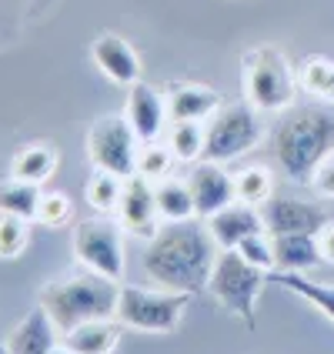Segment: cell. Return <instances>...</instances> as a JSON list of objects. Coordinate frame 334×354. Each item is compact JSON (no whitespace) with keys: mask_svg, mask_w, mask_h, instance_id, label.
<instances>
[{"mask_svg":"<svg viewBox=\"0 0 334 354\" xmlns=\"http://www.w3.org/2000/svg\"><path fill=\"white\" fill-rule=\"evenodd\" d=\"M217 254H221V248L211 237V231L201 227L191 217V221L164 224L147 241L140 264H144L147 277L158 281L160 288L180 291V295H201V291H207Z\"/></svg>","mask_w":334,"mask_h":354,"instance_id":"6da1fadb","label":"cell"},{"mask_svg":"<svg viewBox=\"0 0 334 354\" xmlns=\"http://www.w3.org/2000/svg\"><path fill=\"white\" fill-rule=\"evenodd\" d=\"M275 158L288 180L311 184L321 160L334 151V111L301 107L275 127Z\"/></svg>","mask_w":334,"mask_h":354,"instance_id":"7a4b0ae2","label":"cell"},{"mask_svg":"<svg viewBox=\"0 0 334 354\" xmlns=\"http://www.w3.org/2000/svg\"><path fill=\"white\" fill-rule=\"evenodd\" d=\"M120 281L104 277L98 271L74 274L64 281H50L40 288V308L50 315L60 335L74 331L87 321H107L118 317Z\"/></svg>","mask_w":334,"mask_h":354,"instance_id":"3957f363","label":"cell"},{"mask_svg":"<svg viewBox=\"0 0 334 354\" xmlns=\"http://www.w3.org/2000/svg\"><path fill=\"white\" fill-rule=\"evenodd\" d=\"M244 97L257 114H281L295 104L297 74L277 47H254L241 57Z\"/></svg>","mask_w":334,"mask_h":354,"instance_id":"277c9868","label":"cell"},{"mask_svg":"<svg viewBox=\"0 0 334 354\" xmlns=\"http://www.w3.org/2000/svg\"><path fill=\"white\" fill-rule=\"evenodd\" d=\"M268 281H271V271L254 268L241 251H221L214 261V271H211V281H207V295L224 311L237 315L248 328H254L257 297Z\"/></svg>","mask_w":334,"mask_h":354,"instance_id":"5b68a950","label":"cell"},{"mask_svg":"<svg viewBox=\"0 0 334 354\" xmlns=\"http://www.w3.org/2000/svg\"><path fill=\"white\" fill-rule=\"evenodd\" d=\"M191 295L180 291H147V288H134L124 284L120 288V304H118V321L120 328L131 331H147V335H167L180 324V317L187 311Z\"/></svg>","mask_w":334,"mask_h":354,"instance_id":"8992f818","label":"cell"},{"mask_svg":"<svg viewBox=\"0 0 334 354\" xmlns=\"http://www.w3.org/2000/svg\"><path fill=\"white\" fill-rule=\"evenodd\" d=\"M261 120L251 104H231V107H217L207 127H204V154L201 160H214V164H228V160L248 154L251 147L261 144Z\"/></svg>","mask_w":334,"mask_h":354,"instance_id":"52a82bcc","label":"cell"},{"mask_svg":"<svg viewBox=\"0 0 334 354\" xmlns=\"http://www.w3.org/2000/svg\"><path fill=\"white\" fill-rule=\"evenodd\" d=\"M140 140L131 127L127 118H100L91 124L87 131V160L98 167V171H111L118 177H134L138 174V147Z\"/></svg>","mask_w":334,"mask_h":354,"instance_id":"ba28073f","label":"cell"},{"mask_svg":"<svg viewBox=\"0 0 334 354\" xmlns=\"http://www.w3.org/2000/svg\"><path fill=\"white\" fill-rule=\"evenodd\" d=\"M120 221L107 214L87 217L74 227V254L87 271H98L104 277H124V241H120Z\"/></svg>","mask_w":334,"mask_h":354,"instance_id":"9c48e42d","label":"cell"},{"mask_svg":"<svg viewBox=\"0 0 334 354\" xmlns=\"http://www.w3.org/2000/svg\"><path fill=\"white\" fill-rule=\"evenodd\" d=\"M264 217V231L271 237L277 234H317L328 217L315 201H301V197H268L261 204Z\"/></svg>","mask_w":334,"mask_h":354,"instance_id":"30bf717a","label":"cell"},{"mask_svg":"<svg viewBox=\"0 0 334 354\" xmlns=\"http://www.w3.org/2000/svg\"><path fill=\"white\" fill-rule=\"evenodd\" d=\"M118 217H120V227H124V231H131V234H138V237H147V241L160 231L158 197H154V184H151L147 177L134 174L124 180Z\"/></svg>","mask_w":334,"mask_h":354,"instance_id":"8fae6325","label":"cell"},{"mask_svg":"<svg viewBox=\"0 0 334 354\" xmlns=\"http://www.w3.org/2000/svg\"><path fill=\"white\" fill-rule=\"evenodd\" d=\"M187 187H191V194H194L197 217H214L217 211H224L228 204L237 201L234 177L228 174V171H221L214 160H201L194 171H191Z\"/></svg>","mask_w":334,"mask_h":354,"instance_id":"7c38bea8","label":"cell"},{"mask_svg":"<svg viewBox=\"0 0 334 354\" xmlns=\"http://www.w3.org/2000/svg\"><path fill=\"white\" fill-rule=\"evenodd\" d=\"M124 118L131 120L140 144H158V138L164 134V124H167V97L160 94L158 87L138 80L131 87V94H127Z\"/></svg>","mask_w":334,"mask_h":354,"instance_id":"4fadbf2b","label":"cell"},{"mask_svg":"<svg viewBox=\"0 0 334 354\" xmlns=\"http://www.w3.org/2000/svg\"><path fill=\"white\" fill-rule=\"evenodd\" d=\"M207 231H211V237L217 241L221 251H234L241 241H248V237H254V234H268L261 207L244 204V201H234L224 211H217L214 217H207Z\"/></svg>","mask_w":334,"mask_h":354,"instance_id":"5bb4252c","label":"cell"},{"mask_svg":"<svg viewBox=\"0 0 334 354\" xmlns=\"http://www.w3.org/2000/svg\"><path fill=\"white\" fill-rule=\"evenodd\" d=\"M91 57L100 67L104 77H111L114 84H124V87H134L140 80V57L138 50L127 44L118 34H100L94 44H91Z\"/></svg>","mask_w":334,"mask_h":354,"instance_id":"9a60e30c","label":"cell"},{"mask_svg":"<svg viewBox=\"0 0 334 354\" xmlns=\"http://www.w3.org/2000/svg\"><path fill=\"white\" fill-rule=\"evenodd\" d=\"M7 348H10V354H50L54 348H60V331H57V324L50 321V315L37 304L10 331Z\"/></svg>","mask_w":334,"mask_h":354,"instance_id":"2e32d148","label":"cell"},{"mask_svg":"<svg viewBox=\"0 0 334 354\" xmlns=\"http://www.w3.org/2000/svg\"><path fill=\"white\" fill-rule=\"evenodd\" d=\"M120 337V321L107 317V321H87L74 331L60 335V348H67L71 354H111L118 348Z\"/></svg>","mask_w":334,"mask_h":354,"instance_id":"e0dca14e","label":"cell"},{"mask_svg":"<svg viewBox=\"0 0 334 354\" xmlns=\"http://www.w3.org/2000/svg\"><path fill=\"white\" fill-rule=\"evenodd\" d=\"M275 244V271H311L324 257L317 248V234H277L271 237Z\"/></svg>","mask_w":334,"mask_h":354,"instance_id":"ac0fdd59","label":"cell"},{"mask_svg":"<svg viewBox=\"0 0 334 354\" xmlns=\"http://www.w3.org/2000/svg\"><path fill=\"white\" fill-rule=\"evenodd\" d=\"M217 107H221V97L204 84H177L167 94V114L174 120H204Z\"/></svg>","mask_w":334,"mask_h":354,"instance_id":"d6986e66","label":"cell"},{"mask_svg":"<svg viewBox=\"0 0 334 354\" xmlns=\"http://www.w3.org/2000/svg\"><path fill=\"white\" fill-rule=\"evenodd\" d=\"M14 177L20 180H30V184H47L50 174L57 171V151L47 144V140H34L27 147H20L14 154V164H10Z\"/></svg>","mask_w":334,"mask_h":354,"instance_id":"ffe728a7","label":"cell"},{"mask_svg":"<svg viewBox=\"0 0 334 354\" xmlns=\"http://www.w3.org/2000/svg\"><path fill=\"white\" fill-rule=\"evenodd\" d=\"M271 281L288 288L291 295H297L301 301H308L315 311L328 317L334 324V288L331 284H321V281H311V277L297 274V271H271Z\"/></svg>","mask_w":334,"mask_h":354,"instance_id":"44dd1931","label":"cell"},{"mask_svg":"<svg viewBox=\"0 0 334 354\" xmlns=\"http://www.w3.org/2000/svg\"><path fill=\"white\" fill-rule=\"evenodd\" d=\"M154 197H158V214L164 224H177V221H191V217H197L191 187L180 184V180H174V177L158 180V184H154Z\"/></svg>","mask_w":334,"mask_h":354,"instance_id":"7402d4cb","label":"cell"},{"mask_svg":"<svg viewBox=\"0 0 334 354\" xmlns=\"http://www.w3.org/2000/svg\"><path fill=\"white\" fill-rule=\"evenodd\" d=\"M40 197H44L40 194V184L20 180V177L0 180V214H14V217H24V221H37Z\"/></svg>","mask_w":334,"mask_h":354,"instance_id":"603a6c76","label":"cell"},{"mask_svg":"<svg viewBox=\"0 0 334 354\" xmlns=\"http://www.w3.org/2000/svg\"><path fill=\"white\" fill-rule=\"evenodd\" d=\"M301 87L317 100L334 104V60L331 57H304L297 67Z\"/></svg>","mask_w":334,"mask_h":354,"instance_id":"cb8c5ba5","label":"cell"},{"mask_svg":"<svg viewBox=\"0 0 334 354\" xmlns=\"http://www.w3.org/2000/svg\"><path fill=\"white\" fill-rule=\"evenodd\" d=\"M120 191H124V177L111 174V171H94V177L84 187V197L94 207V214H118Z\"/></svg>","mask_w":334,"mask_h":354,"instance_id":"d4e9b609","label":"cell"},{"mask_svg":"<svg viewBox=\"0 0 334 354\" xmlns=\"http://www.w3.org/2000/svg\"><path fill=\"white\" fill-rule=\"evenodd\" d=\"M167 147L184 164L201 160V154H204V127H201V120H174V127L167 134Z\"/></svg>","mask_w":334,"mask_h":354,"instance_id":"484cf974","label":"cell"},{"mask_svg":"<svg viewBox=\"0 0 334 354\" xmlns=\"http://www.w3.org/2000/svg\"><path fill=\"white\" fill-rule=\"evenodd\" d=\"M234 191H237V201L261 207L271 197V191H275V177H271L268 167H244L234 177Z\"/></svg>","mask_w":334,"mask_h":354,"instance_id":"4316f807","label":"cell"},{"mask_svg":"<svg viewBox=\"0 0 334 354\" xmlns=\"http://www.w3.org/2000/svg\"><path fill=\"white\" fill-rule=\"evenodd\" d=\"M30 244V221L14 214H0V257L3 261H14L27 251Z\"/></svg>","mask_w":334,"mask_h":354,"instance_id":"83f0119b","label":"cell"},{"mask_svg":"<svg viewBox=\"0 0 334 354\" xmlns=\"http://www.w3.org/2000/svg\"><path fill=\"white\" fill-rule=\"evenodd\" d=\"M174 154H171V147H160V144H144L138 154V174L147 177L151 184L154 180H164V177L171 174V164H174Z\"/></svg>","mask_w":334,"mask_h":354,"instance_id":"f1b7e54d","label":"cell"},{"mask_svg":"<svg viewBox=\"0 0 334 354\" xmlns=\"http://www.w3.org/2000/svg\"><path fill=\"white\" fill-rule=\"evenodd\" d=\"M74 217V204H71V197L57 194V191H50V194L40 197V207H37V221L44 227H60V224H67Z\"/></svg>","mask_w":334,"mask_h":354,"instance_id":"f546056e","label":"cell"},{"mask_svg":"<svg viewBox=\"0 0 334 354\" xmlns=\"http://www.w3.org/2000/svg\"><path fill=\"white\" fill-rule=\"evenodd\" d=\"M234 251H241V254L248 257L254 268H261V271H275V244H271V237L268 234L248 237V241L237 244Z\"/></svg>","mask_w":334,"mask_h":354,"instance_id":"4dcf8cb0","label":"cell"},{"mask_svg":"<svg viewBox=\"0 0 334 354\" xmlns=\"http://www.w3.org/2000/svg\"><path fill=\"white\" fill-rule=\"evenodd\" d=\"M311 187H315L321 197H334V151L321 160V167H317L315 177H311Z\"/></svg>","mask_w":334,"mask_h":354,"instance_id":"1f68e13d","label":"cell"},{"mask_svg":"<svg viewBox=\"0 0 334 354\" xmlns=\"http://www.w3.org/2000/svg\"><path fill=\"white\" fill-rule=\"evenodd\" d=\"M317 248H321L324 264H334V221H328V224L317 231Z\"/></svg>","mask_w":334,"mask_h":354,"instance_id":"d6a6232c","label":"cell"},{"mask_svg":"<svg viewBox=\"0 0 334 354\" xmlns=\"http://www.w3.org/2000/svg\"><path fill=\"white\" fill-rule=\"evenodd\" d=\"M0 354H10V348H7V337H0Z\"/></svg>","mask_w":334,"mask_h":354,"instance_id":"836d02e7","label":"cell"},{"mask_svg":"<svg viewBox=\"0 0 334 354\" xmlns=\"http://www.w3.org/2000/svg\"><path fill=\"white\" fill-rule=\"evenodd\" d=\"M50 354H71V351H67V348H54V351H50Z\"/></svg>","mask_w":334,"mask_h":354,"instance_id":"e575fe53","label":"cell"}]
</instances>
